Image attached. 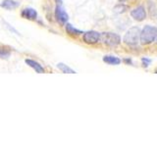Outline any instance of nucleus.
I'll list each match as a JSON object with an SVG mask.
<instances>
[{"mask_svg":"<svg viewBox=\"0 0 157 147\" xmlns=\"http://www.w3.org/2000/svg\"><path fill=\"white\" fill-rule=\"evenodd\" d=\"M157 36V28L152 26H145L140 32V42L144 45L150 44L155 41Z\"/></svg>","mask_w":157,"mask_h":147,"instance_id":"obj_1","label":"nucleus"},{"mask_svg":"<svg viewBox=\"0 0 157 147\" xmlns=\"http://www.w3.org/2000/svg\"><path fill=\"white\" fill-rule=\"evenodd\" d=\"M124 41L128 45L135 46L140 41V29L137 27L131 28L124 36Z\"/></svg>","mask_w":157,"mask_h":147,"instance_id":"obj_2","label":"nucleus"},{"mask_svg":"<svg viewBox=\"0 0 157 147\" xmlns=\"http://www.w3.org/2000/svg\"><path fill=\"white\" fill-rule=\"evenodd\" d=\"M100 41L107 46H117L121 42V36L114 32H103L100 34Z\"/></svg>","mask_w":157,"mask_h":147,"instance_id":"obj_3","label":"nucleus"},{"mask_svg":"<svg viewBox=\"0 0 157 147\" xmlns=\"http://www.w3.org/2000/svg\"><path fill=\"white\" fill-rule=\"evenodd\" d=\"M100 34L98 32L95 31H90L83 33L82 39L83 41L87 44H95L98 41H100Z\"/></svg>","mask_w":157,"mask_h":147,"instance_id":"obj_4","label":"nucleus"},{"mask_svg":"<svg viewBox=\"0 0 157 147\" xmlns=\"http://www.w3.org/2000/svg\"><path fill=\"white\" fill-rule=\"evenodd\" d=\"M55 17H56L57 21L60 23L61 24H65L67 23V21H68V19H69L68 14L66 13V11L62 7L61 1L59 2L58 5L56 6V9H55Z\"/></svg>","mask_w":157,"mask_h":147,"instance_id":"obj_5","label":"nucleus"},{"mask_svg":"<svg viewBox=\"0 0 157 147\" xmlns=\"http://www.w3.org/2000/svg\"><path fill=\"white\" fill-rule=\"evenodd\" d=\"M131 16L134 18L136 21H139V22L144 21V20L146 18V12H145L144 6H139L132 10L131 12Z\"/></svg>","mask_w":157,"mask_h":147,"instance_id":"obj_6","label":"nucleus"},{"mask_svg":"<svg viewBox=\"0 0 157 147\" xmlns=\"http://www.w3.org/2000/svg\"><path fill=\"white\" fill-rule=\"evenodd\" d=\"M22 16L28 20H36L37 17V13L34 9L33 8H26L22 11Z\"/></svg>","mask_w":157,"mask_h":147,"instance_id":"obj_7","label":"nucleus"},{"mask_svg":"<svg viewBox=\"0 0 157 147\" xmlns=\"http://www.w3.org/2000/svg\"><path fill=\"white\" fill-rule=\"evenodd\" d=\"M20 6V2L16 0H4L1 3V7L7 10H13Z\"/></svg>","mask_w":157,"mask_h":147,"instance_id":"obj_8","label":"nucleus"},{"mask_svg":"<svg viewBox=\"0 0 157 147\" xmlns=\"http://www.w3.org/2000/svg\"><path fill=\"white\" fill-rule=\"evenodd\" d=\"M26 64L28 66H29L31 68H33L34 71H36V73L38 74H43L44 73V69L43 67L40 65L39 63L36 62V61H33V60H29V59H27L26 60Z\"/></svg>","mask_w":157,"mask_h":147,"instance_id":"obj_9","label":"nucleus"},{"mask_svg":"<svg viewBox=\"0 0 157 147\" xmlns=\"http://www.w3.org/2000/svg\"><path fill=\"white\" fill-rule=\"evenodd\" d=\"M103 62H105L109 65H119L121 63V60L116 56H112V55H106L103 57Z\"/></svg>","mask_w":157,"mask_h":147,"instance_id":"obj_10","label":"nucleus"},{"mask_svg":"<svg viewBox=\"0 0 157 147\" xmlns=\"http://www.w3.org/2000/svg\"><path fill=\"white\" fill-rule=\"evenodd\" d=\"M65 27H66V32H67V33H69L70 36H80V34L83 33L82 31H80V29H77L76 28H74L72 24H67Z\"/></svg>","mask_w":157,"mask_h":147,"instance_id":"obj_11","label":"nucleus"},{"mask_svg":"<svg viewBox=\"0 0 157 147\" xmlns=\"http://www.w3.org/2000/svg\"><path fill=\"white\" fill-rule=\"evenodd\" d=\"M57 68L61 72L65 73V74H76V72L74 71L73 69H71L70 67H68L67 65H65V64H63V63H58L57 64Z\"/></svg>","mask_w":157,"mask_h":147,"instance_id":"obj_12","label":"nucleus"},{"mask_svg":"<svg viewBox=\"0 0 157 147\" xmlns=\"http://www.w3.org/2000/svg\"><path fill=\"white\" fill-rule=\"evenodd\" d=\"M10 55H11V53H10L9 50H7V49H5V48L0 47V58L8 59L10 57Z\"/></svg>","mask_w":157,"mask_h":147,"instance_id":"obj_13","label":"nucleus"},{"mask_svg":"<svg viewBox=\"0 0 157 147\" xmlns=\"http://www.w3.org/2000/svg\"><path fill=\"white\" fill-rule=\"evenodd\" d=\"M141 61H142V64L144 65V67H147V66L149 65V63H150V60H149V59H146V58H144Z\"/></svg>","mask_w":157,"mask_h":147,"instance_id":"obj_14","label":"nucleus"},{"mask_svg":"<svg viewBox=\"0 0 157 147\" xmlns=\"http://www.w3.org/2000/svg\"><path fill=\"white\" fill-rule=\"evenodd\" d=\"M155 41H156V43H157V36H156V39H155Z\"/></svg>","mask_w":157,"mask_h":147,"instance_id":"obj_15","label":"nucleus"},{"mask_svg":"<svg viewBox=\"0 0 157 147\" xmlns=\"http://www.w3.org/2000/svg\"><path fill=\"white\" fill-rule=\"evenodd\" d=\"M120 1H125V0H120Z\"/></svg>","mask_w":157,"mask_h":147,"instance_id":"obj_16","label":"nucleus"}]
</instances>
